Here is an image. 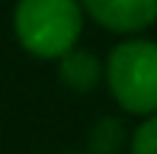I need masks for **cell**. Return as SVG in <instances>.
I'll list each match as a JSON object with an SVG mask.
<instances>
[{
  "mask_svg": "<svg viewBox=\"0 0 157 154\" xmlns=\"http://www.w3.org/2000/svg\"><path fill=\"white\" fill-rule=\"evenodd\" d=\"M128 141V132L122 119H99L90 132V154H119Z\"/></svg>",
  "mask_w": 157,
  "mask_h": 154,
  "instance_id": "5b68a950",
  "label": "cell"
},
{
  "mask_svg": "<svg viewBox=\"0 0 157 154\" xmlns=\"http://www.w3.org/2000/svg\"><path fill=\"white\" fill-rule=\"evenodd\" d=\"M106 80L125 113L157 116V45L144 39L122 42L106 61Z\"/></svg>",
  "mask_w": 157,
  "mask_h": 154,
  "instance_id": "7a4b0ae2",
  "label": "cell"
},
{
  "mask_svg": "<svg viewBox=\"0 0 157 154\" xmlns=\"http://www.w3.org/2000/svg\"><path fill=\"white\" fill-rule=\"evenodd\" d=\"M13 29L23 48L35 58H64L77 48L83 29L80 0H19Z\"/></svg>",
  "mask_w": 157,
  "mask_h": 154,
  "instance_id": "6da1fadb",
  "label": "cell"
},
{
  "mask_svg": "<svg viewBox=\"0 0 157 154\" xmlns=\"http://www.w3.org/2000/svg\"><path fill=\"white\" fill-rule=\"evenodd\" d=\"M103 29L112 32H141L157 19V0H80Z\"/></svg>",
  "mask_w": 157,
  "mask_h": 154,
  "instance_id": "3957f363",
  "label": "cell"
},
{
  "mask_svg": "<svg viewBox=\"0 0 157 154\" xmlns=\"http://www.w3.org/2000/svg\"><path fill=\"white\" fill-rule=\"evenodd\" d=\"M132 154H157V116H147L132 135Z\"/></svg>",
  "mask_w": 157,
  "mask_h": 154,
  "instance_id": "8992f818",
  "label": "cell"
},
{
  "mask_svg": "<svg viewBox=\"0 0 157 154\" xmlns=\"http://www.w3.org/2000/svg\"><path fill=\"white\" fill-rule=\"evenodd\" d=\"M61 61V80L67 83L71 90H93L96 87V80H99V61H96V55H90V52H80V48H71Z\"/></svg>",
  "mask_w": 157,
  "mask_h": 154,
  "instance_id": "277c9868",
  "label": "cell"
}]
</instances>
